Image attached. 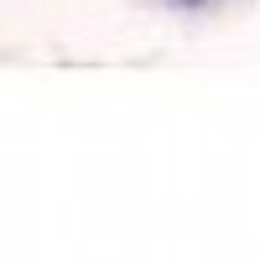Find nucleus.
Masks as SVG:
<instances>
[{
  "instance_id": "obj_1",
  "label": "nucleus",
  "mask_w": 260,
  "mask_h": 260,
  "mask_svg": "<svg viewBox=\"0 0 260 260\" xmlns=\"http://www.w3.org/2000/svg\"><path fill=\"white\" fill-rule=\"evenodd\" d=\"M172 6H208V0H172Z\"/></svg>"
}]
</instances>
